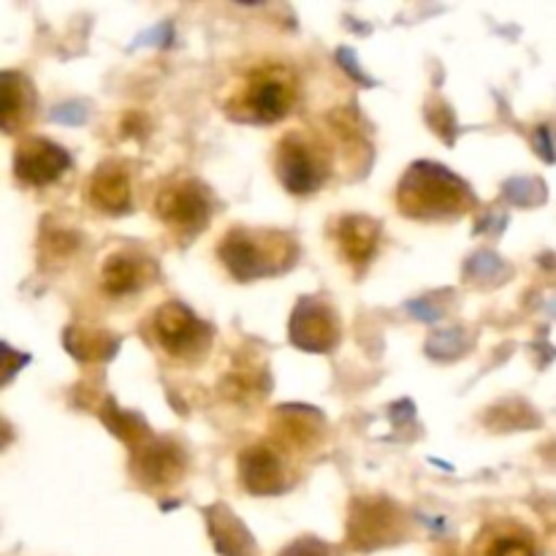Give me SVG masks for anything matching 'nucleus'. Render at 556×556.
<instances>
[{"mask_svg":"<svg viewBox=\"0 0 556 556\" xmlns=\"http://www.w3.org/2000/svg\"><path fill=\"white\" fill-rule=\"evenodd\" d=\"M299 101V79L286 63L253 65L239 76L237 85L228 90L223 109L237 123L271 125L288 117Z\"/></svg>","mask_w":556,"mask_h":556,"instance_id":"obj_1","label":"nucleus"},{"mask_svg":"<svg viewBox=\"0 0 556 556\" xmlns=\"http://www.w3.org/2000/svg\"><path fill=\"white\" fill-rule=\"evenodd\" d=\"M400 212L416 220H440L462 215L472 206V190L448 168L434 163H416L407 168L396 190Z\"/></svg>","mask_w":556,"mask_h":556,"instance_id":"obj_2","label":"nucleus"},{"mask_svg":"<svg viewBox=\"0 0 556 556\" xmlns=\"http://www.w3.org/2000/svg\"><path fill=\"white\" fill-rule=\"evenodd\" d=\"M220 261L239 282L258 280L288 269L296 258V244L288 233L271 228H231L223 237Z\"/></svg>","mask_w":556,"mask_h":556,"instance_id":"obj_3","label":"nucleus"},{"mask_svg":"<svg viewBox=\"0 0 556 556\" xmlns=\"http://www.w3.org/2000/svg\"><path fill=\"white\" fill-rule=\"evenodd\" d=\"M275 168L288 193L309 195L329 179L331 152L320 136L296 128L277 141Z\"/></svg>","mask_w":556,"mask_h":556,"instance_id":"obj_4","label":"nucleus"},{"mask_svg":"<svg viewBox=\"0 0 556 556\" xmlns=\"http://www.w3.org/2000/svg\"><path fill=\"white\" fill-rule=\"evenodd\" d=\"M155 342L177 362H195L206 353L212 331L204 320L195 318L185 304L166 302L152 318Z\"/></svg>","mask_w":556,"mask_h":556,"instance_id":"obj_5","label":"nucleus"},{"mask_svg":"<svg viewBox=\"0 0 556 556\" xmlns=\"http://www.w3.org/2000/svg\"><path fill=\"white\" fill-rule=\"evenodd\" d=\"M155 212L163 226L177 233H199L210 223L212 199L210 190L195 179H177L161 188L155 199Z\"/></svg>","mask_w":556,"mask_h":556,"instance_id":"obj_6","label":"nucleus"},{"mask_svg":"<svg viewBox=\"0 0 556 556\" xmlns=\"http://www.w3.org/2000/svg\"><path fill=\"white\" fill-rule=\"evenodd\" d=\"M291 467L288 459L282 456L280 445L277 443H255L239 456V478H242L244 489L253 494H280L286 492L291 478Z\"/></svg>","mask_w":556,"mask_h":556,"instance_id":"obj_7","label":"nucleus"},{"mask_svg":"<svg viewBox=\"0 0 556 556\" xmlns=\"http://www.w3.org/2000/svg\"><path fill=\"white\" fill-rule=\"evenodd\" d=\"M71 166V157L63 147L49 139H25L16 147L14 168L16 177L27 185H47L58 179Z\"/></svg>","mask_w":556,"mask_h":556,"instance_id":"obj_8","label":"nucleus"},{"mask_svg":"<svg viewBox=\"0 0 556 556\" xmlns=\"http://www.w3.org/2000/svg\"><path fill=\"white\" fill-rule=\"evenodd\" d=\"M291 340L304 351H331L340 340V326L326 304L302 302L291 320Z\"/></svg>","mask_w":556,"mask_h":556,"instance_id":"obj_9","label":"nucleus"},{"mask_svg":"<svg viewBox=\"0 0 556 556\" xmlns=\"http://www.w3.org/2000/svg\"><path fill=\"white\" fill-rule=\"evenodd\" d=\"M152 277H155L152 258L136 255L130 250H117L101 266V282L109 296H128V293L144 288Z\"/></svg>","mask_w":556,"mask_h":556,"instance_id":"obj_10","label":"nucleus"},{"mask_svg":"<svg viewBox=\"0 0 556 556\" xmlns=\"http://www.w3.org/2000/svg\"><path fill=\"white\" fill-rule=\"evenodd\" d=\"M87 199L92 201L96 210L109 212V215H123V212H128L130 201H134L128 168L117 161H109L103 166H98L90 185H87Z\"/></svg>","mask_w":556,"mask_h":556,"instance_id":"obj_11","label":"nucleus"},{"mask_svg":"<svg viewBox=\"0 0 556 556\" xmlns=\"http://www.w3.org/2000/svg\"><path fill=\"white\" fill-rule=\"evenodd\" d=\"M334 239L340 244L342 258L351 261V264L364 266L372 261L375 250L380 242V226L372 217L364 215H345L340 217V223L334 226Z\"/></svg>","mask_w":556,"mask_h":556,"instance_id":"obj_12","label":"nucleus"},{"mask_svg":"<svg viewBox=\"0 0 556 556\" xmlns=\"http://www.w3.org/2000/svg\"><path fill=\"white\" fill-rule=\"evenodd\" d=\"M478 556H538V541L516 521H492L476 541Z\"/></svg>","mask_w":556,"mask_h":556,"instance_id":"obj_13","label":"nucleus"},{"mask_svg":"<svg viewBox=\"0 0 556 556\" xmlns=\"http://www.w3.org/2000/svg\"><path fill=\"white\" fill-rule=\"evenodd\" d=\"M30 114L33 90L25 76L3 74V112H0V123H3L5 134H16V130L25 128Z\"/></svg>","mask_w":556,"mask_h":556,"instance_id":"obj_14","label":"nucleus"},{"mask_svg":"<svg viewBox=\"0 0 556 556\" xmlns=\"http://www.w3.org/2000/svg\"><path fill=\"white\" fill-rule=\"evenodd\" d=\"M139 476L152 486L172 483L182 476V456L168 443H152L139 454Z\"/></svg>","mask_w":556,"mask_h":556,"instance_id":"obj_15","label":"nucleus"},{"mask_svg":"<svg viewBox=\"0 0 556 556\" xmlns=\"http://www.w3.org/2000/svg\"><path fill=\"white\" fill-rule=\"evenodd\" d=\"M212 514H215V519L210 521V530L212 538H215L217 552L223 556H255L253 538L244 532V527L226 508H215Z\"/></svg>","mask_w":556,"mask_h":556,"instance_id":"obj_16","label":"nucleus"},{"mask_svg":"<svg viewBox=\"0 0 556 556\" xmlns=\"http://www.w3.org/2000/svg\"><path fill=\"white\" fill-rule=\"evenodd\" d=\"M280 556H331L329 548L320 541H313V538H304V541L291 543Z\"/></svg>","mask_w":556,"mask_h":556,"instance_id":"obj_17","label":"nucleus"}]
</instances>
